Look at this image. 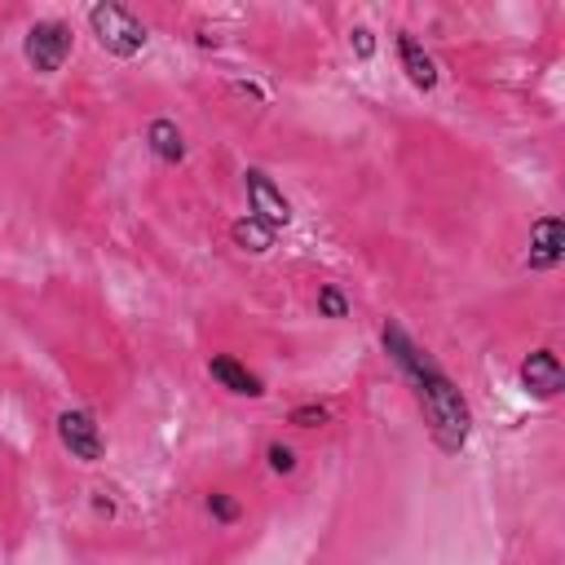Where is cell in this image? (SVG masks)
I'll use <instances>...</instances> for the list:
<instances>
[{
  "label": "cell",
  "instance_id": "6da1fadb",
  "mask_svg": "<svg viewBox=\"0 0 565 565\" xmlns=\"http://www.w3.org/2000/svg\"><path fill=\"white\" fill-rule=\"evenodd\" d=\"M380 340H384V353L393 358V366L406 375V384L415 388V402L428 419V433L433 441L446 450V455H459L472 437V411H468V397L459 393V384L397 327V322H384L380 327Z\"/></svg>",
  "mask_w": 565,
  "mask_h": 565
},
{
  "label": "cell",
  "instance_id": "7a4b0ae2",
  "mask_svg": "<svg viewBox=\"0 0 565 565\" xmlns=\"http://www.w3.org/2000/svg\"><path fill=\"white\" fill-rule=\"evenodd\" d=\"M88 26H93L97 44L110 57H137L146 49V40H150V31L141 26V18L132 9H124V4H115V0H97L88 9Z\"/></svg>",
  "mask_w": 565,
  "mask_h": 565
},
{
  "label": "cell",
  "instance_id": "3957f363",
  "mask_svg": "<svg viewBox=\"0 0 565 565\" xmlns=\"http://www.w3.org/2000/svg\"><path fill=\"white\" fill-rule=\"evenodd\" d=\"M71 49H75V35H71V26L57 22V18L35 22V26L26 31V40H22V57H26V66L40 71V75L62 71V62L71 57Z\"/></svg>",
  "mask_w": 565,
  "mask_h": 565
},
{
  "label": "cell",
  "instance_id": "277c9868",
  "mask_svg": "<svg viewBox=\"0 0 565 565\" xmlns=\"http://www.w3.org/2000/svg\"><path fill=\"white\" fill-rule=\"evenodd\" d=\"M57 441L71 450V459L79 463H97L106 455V441H102V428L88 411H62L57 415Z\"/></svg>",
  "mask_w": 565,
  "mask_h": 565
},
{
  "label": "cell",
  "instance_id": "5b68a950",
  "mask_svg": "<svg viewBox=\"0 0 565 565\" xmlns=\"http://www.w3.org/2000/svg\"><path fill=\"white\" fill-rule=\"evenodd\" d=\"M243 190H247L252 216H256V221H265L269 230H282V225L291 221V203H287V194L269 181V172L247 168V172H243Z\"/></svg>",
  "mask_w": 565,
  "mask_h": 565
},
{
  "label": "cell",
  "instance_id": "8992f818",
  "mask_svg": "<svg viewBox=\"0 0 565 565\" xmlns=\"http://www.w3.org/2000/svg\"><path fill=\"white\" fill-rule=\"evenodd\" d=\"M521 388H525L530 397H539V402L556 397V393L565 388V366H561V358H556L552 349H534V353L521 362Z\"/></svg>",
  "mask_w": 565,
  "mask_h": 565
},
{
  "label": "cell",
  "instance_id": "52a82bcc",
  "mask_svg": "<svg viewBox=\"0 0 565 565\" xmlns=\"http://www.w3.org/2000/svg\"><path fill=\"white\" fill-rule=\"evenodd\" d=\"M561 256H565V221H561V216L534 221V230H530V252H525V269H534V274L556 269Z\"/></svg>",
  "mask_w": 565,
  "mask_h": 565
},
{
  "label": "cell",
  "instance_id": "ba28073f",
  "mask_svg": "<svg viewBox=\"0 0 565 565\" xmlns=\"http://www.w3.org/2000/svg\"><path fill=\"white\" fill-rule=\"evenodd\" d=\"M397 62H402L406 79H411L419 93H433V88H437V79H441V75H437V62H433V57L424 53V44H419L415 35H406V31L397 35Z\"/></svg>",
  "mask_w": 565,
  "mask_h": 565
},
{
  "label": "cell",
  "instance_id": "9c48e42d",
  "mask_svg": "<svg viewBox=\"0 0 565 565\" xmlns=\"http://www.w3.org/2000/svg\"><path fill=\"white\" fill-rule=\"evenodd\" d=\"M207 375H212L221 388H230L234 397H265V384H260L243 362H234V358H225V353H216V358L207 362Z\"/></svg>",
  "mask_w": 565,
  "mask_h": 565
},
{
  "label": "cell",
  "instance_id": "30bf717a",
  "mask_svg": "<svg viewBox=\"0 0 565 565\" xmlns=\"http://www.w3.org/2000/svg\"><path fill=\"white\" fill-rule=\"evenodd\" d=\"M146 146H150V154L159 159V163H181L185 159V137H181V128L172 124V119H150V128H146Z\"/></svg>",
  "mask_w": 565,
  "mask_h": 565
},
{
  "label": "cell",
  "instance_id": "8fae6325",
  "mask_svg": "<svg viewBox=\"0 0 565 565\" xmlns=\"http://www.w3.org/2000/svg\"><path fill=\"white\" fill-rule=\"evenodd\" d=\"M274 234H278V230H269V225H265V221H256L252 212H247V216H238V221L230 225L234 247H243V252H252V256H265V252L274 247Z\"/></svg>",
  "mask_w": 565,
  "mask_h": 565
},
{
  "label": "cell",
  "instance_id": "7c38bea8",
  "mask_svg": "<svg viewBox=\"0 0 565 565\" xmlns=\"http://www.w3.org/2000/svg\"><path fill=\"white\" fill-rule=\"evenodd\" d=\"M318 313H322V318H349V296L327 282V287L318 291Z\"/></svg>",
  "mask_w": 565,
  "mask_h": 565
},
{
  "label": "cell",
  "instance_id": "4fadbf2b",
  "mask_svg": "<svg viewBox=\"0 0 565 565\" xmlns=\"http://www.w3.org/2000/svg\"><path fill=\"white\" fill-rule=\"evenodd\" d=\"M327 419H331V411H327V406H318V402L291 406V415H287V424H296V428H322Z\"/></svg>",
  "mask_w": 565,
  "mask_h": 565
},
{
  "label": "cell",
  "instance_id": "5bb4252c",
  "mask_svg": "<svg viewBox=\"0 0 565 565\" xmlns=\"http://www.w3.org/2000/svg\"><path fill=\"white\" fill-rule=\"evenodd\" d=\"M207 512H212V516H216L221 525L238 521V503H234V499H230L225 490H212V494H207Z\"/></svg>",
  "mask_w": 565,
  "mask_h": 565
},
{
  "label": "cell",
  "instance_id": "9a60e30c",
  "mask_svg": "<svg viewBox=\"0 0 565 565\" xmlns=\"http://www.w3.org/2000/svg\"><path fill=\"white\" fill-rule=\"evenodd\" d=\"M265 459H269L274 472H296V450L282 446V441H269V446H265Z\"/></svg>",
  "mask_w": 565,
  "mask_h": 565
},
{
  "label": "cell",
  "instance_id": "2e32d148",
  "mask_svg": "<svg viewBox=\"0 0 565 565\" xmlns=\"http://www.w3.org/2000/svg\"><path fill=\"white\" fill-rule=\"evenodd\" d=\"M349 44H353V53H358L362 62L375 57V35H371V26H353V31H349Z\"/></svg>",
  "mask_w": 565,
  "mask_h": 565
},
{
  "label": "cell",
  "instance_id": "e0dca14e",
  "mask_svg": "<svg viewBox=\"0 0 565 565\" xmlns=\"http://www.w3.org/2000/svg\"><path fill=\"white\" fill-rule=\"evenodd\" d=\"M230 88H234V93H238V97H252V102H265V93H260V88H256V84H247V79H234V84H230Z\"/></svg>",
  "mask_w": 565,
  "mask_h": 565
},
{
  "label": "cell",
  "instance_id": "ac0fdd59",
  "mask_svg": "<svg viewBox=\"0 0 565 565\" xmlns=\"http://www.w3.org/2000/svg\"><path fill=\"white\" fill-rule=\"evenodd\" d=\"M93 508H97V512H106V516H115V503L106 499V490H93Z\"/></svg>",
  "mask_w": 565,
  "mask_h": 565
},
{
  "label": "cell",
  "instance_id": "d6986e66",
  "mask_svg": "<svg viewBox=\"0 0 565 565\" xmlns=\"http://www.w3.org/2000/svg\"><path fill=\"white\" fill-rule=\"evenodd\" d=\"M194 44H199V49H216V35H207V31H199V35H194Z\"/></svg>",
  "mask_w": 565,
  "mask_h": 565
}]
</instances>
